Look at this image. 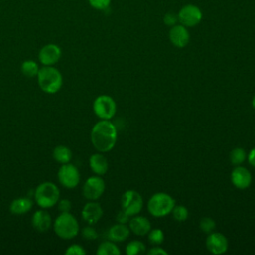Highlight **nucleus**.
Returning a JSON list of instances; mask_svg holds the SVG:
<instances>
[{
  "label": "nucleus",
  "mask_w": 255,
  "mask_h": 255,
  "mask_svg": "<svg viewBox=\"0 0 255 255\" xmlns=\"http://www.w3.org/2000/svg\"><path fill=\"white\" fill-rule=\"evenodd\" d=\"M246 157H247L246 152L242 147L233 148L230 152V155H229L230 161L233 165H240L241 163L244 162Z\"/></svg>",
  "instance_id": "obj_25"
},
{
  "label": "nucleus",
  "mask_w": 255,
  "mask_h": 255,
  "mask_svg": "<svg viewBox=\"0 0 255 255\" xmlns=\"http://www.w3.org/2000/svg\"><path fill=\"white\" fill-rule=\"evenodd\" d=\"M106 189L104 179L100 175L89 177L83 186V195L88 200L99 199Z\"/></svg>",
  "instance_id": "obj_10"
},
{
  "label": "nucleus",
  "mask_w": 255,
  "mask_h": 255,
  "mask_svg": "<svg viewBox=\"0 0 255 255\" xmlns=\"http://www.w3.org/2000/svg\"><path fill=\"white\" fill-rule=\"evenodd\" d=\"M215 227H216V223L210 217H203V218H201V220L199 222L200 230L204 233H207V234L213 232Z\"/></svg>",
  "instance_id": "obj_28"
},
{
  "label": "nucleus",
  "mask_w": 255,
  "mask_h": 255,
  "mask_svg": "<svg viewBox=\"0 0 255 255\" xmlns=\"http://www.w3.org/2000/svg\"><path fill=\"white\" fill-rule=\"evenodd\" d=\"M32 226L38 232H46L52 226V218L50 214L43 208L34 212L31 219Z\"/></svg>",
  "instance_id": "obj_17"
},
{
  "label": "nucleus",
  "mask_w": 255,
  "mask_h": 255,
  "mask_svg": "<svg viewBox=\"0 0 255 255\" xmlns=\"http://www.w3.org/2000/svg\"><path fill=\"white\" fill-rule=\"evenodd\" d=\"M171 213L173 218L177 221H184L188 217V210L184 205H174Z\"/></svg>",
  "instance_id": "obj_27"
},
{
  "label": "nucleus",
  "mask_w": 255,
  "mask_h": 255,
  "mask_svg": "<svg viewBox=\"0 0 255 255\" xmlns=\"http://www.w3.org/2000/svg\"><path fill=\"white\" fill-rule=\"evenodd\" d=\"M178 21V17L176 14L172 13V12H168L164 15L163 17V22L166 26H169V27H172L174 26Z\"/></svg>",
  "instance_id": "obj_32"
},
{
  "label": "nucleus",
  "mask_w": 255,
  "mask_h": 255,
  "mask_svg": "<svg viewBox=\"0 0 255 255\" xmlns=\"http://www.w3.org/2000/svg\"><path fill=\"white\" fill-rule=\"evenodd\" d=\"M129 233L128 226L124 223H117L109 229L108 237L114 242H123L129 236Z\"/></svg>",
  "instance_id": "obj_19"
},
{
  "label": "nucleus",
  "mask_w": 255,
  "mask_h": 255,
  "mask_svg": "<svg viewBox=\"0 0 255 255\" xmlns=\"http://www.w3.org/2000/svg\"><path fill=\"white\" fill-rule=\"evenodd\" d=\"M37 204L44 209L55 206L60 199V190L58 186L51 181L40 183L34 192Z\"/></svg>",
  "instance_id": "obj_4"
},
{
  "label": "nucleus",
  "mask_w": 255,
  "mask_h": 255,
  "mask_svg": "<svg viewBox=\"0 0 255 255\" xmlns=\"http://www.w3.org/2000/svg\"><path fill=\"white\" fill-rule=\"evenodd\" d=\"M129 217H130V216H129L128 214H127L124 210H121V211L117 214L116 219H117V221H118L119 223H124V224H126L127 222H128Z\"/></svg>",
  "instance_id": "obj_34"
},
{
  "label": "nucleus",
  "mask_w": 255,
  "mask_h": 255,
  "mask_svg": "<svg viewBox=\"0 0 255 255\" xmlns=\"http://www.w3.org/2000/svg\"><path fill=\"white\" fill-rule=\"evenodd\" d=\"M54 231L62 239H72L76 237L80 231L77 218L71 212H61L53 223Z\"/></svg>",
  "instance_id": "obj_3"
},
{
  "label": "nucleus",
  "mask_w": 255,
  "mask_h": 255,
  "mask_svg": "<svg viewBox=\"0 0 255 255\" xmlns=\"http://www.w3.org/2000/svg\"><path fill=\"white\" fill-rule=\"evenodd\" d=\"M118 130L110 120H101L95 124L91 131L93 146L100 152L112 150L117 142Z\"/></svg>",
  "instance_id": "obj_1"
},
{
  "label": "nucleus",
  "mask_w": 255,
  "mask_h": 255,
  "mask_svg": "<svg viewBox=\"0 0 255 255\" xmlns=\"http://www.w3.org/2000/svg\"><path fill=\"white\" fill-rule=\"evenodd\" d=\"M177 17L181 25L189 28L198 25L201 22L203 15L199 7L193 4H186L181 7L177 14Z\"/></svg>",
  "instance_id": "obj_8"
},
{
  "label": "nucleus",
  "mask_w": 255,
  "mask_h": 255,
  "mask_svg": "<svg viewBox=\"0 0 255 255\" xmlns=\"http://www.w3.org/2000/svg\"><path fill=\"white\" fill-rule=\"evenodd\" d=\"M72 208V202L69 199H59L58 201V209L60 212H70Z\"/></svg>",
  "instance_id": "obj_33"
},
{
  "label": "nucleus",
  "mask_w": 255,
  "mask_h": 255,
  "mask_svg": "<svg viewBox=\"0 0 255 255\" xmlns=\"http://www.w3.org/2000/svg\"><path fill=\"white\" fill-rule=\"evenodd\" d=\"M37 81L40 89L47 94H55L63 86L62 74L54 66H43L40 68Z\"/></svg>",
  "instance_id": "obj_2"
},
{
  "label": "nucleus",
  "mask_w": 255,
  "mask_h": 255,
  "mask_svg": "<svg viewBox=\"0 0 255 255\" xmlns=\"http://www.w3.org/2000/svg\"><path fill=\"white\" fill-rule=\"evenodd\" d=\"M252 181V175L251 172L241 165H237L233 168L231 171V182L232 184L239 188V189H245L249 187Z\"/></svg>",
  "instance_id": "obj_15"
},
{
  "label": "nucleus",
  "mask_w": 255,
  "mask_h": 255,
  "mask_svg": "<svg viewBox=\"0 0 255 255\" xmlns=\"http://www.w3.org/2000/svg\"><path fill=\"white\" fill-rule=\"evenodd\" d=\"M79 169L72 163H65L59 168V182L66 188H75L80 182Z\"/></svg>",
  "instance_id": "obj_9"
},
{
  "label": "nucleus",
  "mask_w": 255,
  "mask_h": 255,
  "mask_svg": "<svg viewBox=\"0 0 255 255\" xmlns=\"http://www.w3.org/2000/svg\"><path fill=\"white\" fill-rule=\"evenodd\" d=\"M65 254L66 255H85L86 250L84 249L83 246L79 244H72L66 249Z\"/></svg>",
  "instance_id": "obj_30"
},
{
  "label": "nucleus",
  "mask_w": 255,
  "mask_h": 255,
  "mask_svg": "<svg viewBox=\"0 0 255 255\" xmlns=\"http://www.w3.org/2000/svg\"><path fill=\"white\" fill-rule=\"evenodd\" d=\"M247 159H248L249 164H250L251 166L255 167V147H253V148L249 151V153H248V155H247Z\"/></svg>",
  "instance_id": "obj_36"
},
{
  "label": "nucleus",
  "mask_w": 255,
  "mask_h": 255,
  "mask_svg": "<svg viewBox=\"0 0 255 255\" xmlns=\"http://www.w3.org/2000/svg\"><path fill=\"white\" fill-rule=\"evenodd\" d=\"M89 164L92 171L97 175H104L109 168V163L106 156L102 153H94L90 156Z\"/></svg>",
  "instance_id": "obj_18"
},
{
  "label": "nucleus",
  "mask_w": 255,
  "mask_h": 255,
  "mask_svg": "<svg viewBox=\"0 0 255 255\" xmlns=\"http://www.w3.org/2000/svg\"><path fill=\"white\" fill-rule=\"evenodd\" d=\"M32 206L33 202L29 197H19L11 202L10 211L15 215H21L30 211Z\"/></svg>",
  "instance_id": "obj_20"
},
{
  "label": "nucleus",
  "mask_w": 255,
  "mask_h": 255,
  "mask_svg": "<svg viewBox=\"0 0 255 255\" xmlns=\"http://www.w3.org/2000/svg\"><path fill=\"white\" fill-rule=\"evenodd\" d=\"M175 205L173 197L165 192L154 193L147 202V210L154 217H164L171 213Z\"/></svg>",
  "instance_id": "obj_5"
},
{
  "label": "nucleus",
  "mask_w": 255,
  "mask_h": 255,
  "mask_svg": "<svg viewBox=\"0 0 255 255\" xmlns=\"http://www.w3.org/2000/svg\"><path fill=\"white\" fill-rule=\"evenodd\" d=\"M93 111L101 120H111L116 115L117 104L112 97L101 95L95 99Z\"/></svg>",
  "instance_id": "obj_6"
},
{
  "label": "nucleus",
  "mask_w": 255,
  "mask_h": 255,
  "mask_svg": "<svg viewBox=\"0 0 255 255\" xmlns=\"http://www.w3.org/2000/svg\"><path fill=\"white\" fill-rule=\"evenodd\" d=\"M82 236L86 239V240H95L98 238V233L96 231V229L92 226H86L82 229Z\"/></svg>",
  "instance_id": "obj_29"
},
{
  "label": "nucleus",
  "mask_w": 255,
  "mask_h": 255,
  "mask_svg": "<svg viewBox=\"0 0 255 255\" xmlns=\"http://www.w3.org/2000/svg\"><path fill=\"white\" fill-rule=\"evenodd\" d=\"M62 56L61 48L56 44H47L39 51V61L43 66H54Z\"/></svg>",
  "instance_id": "obj_11"
},
{
  "label": "nucleus",
  "mask_w": 255,
  "mask_h": 255,
  "mask_svg": "<svg viewBox=\"0 0 255 255\" xmlns=\"http://www.w3.org/2000/svg\"><path fill=\"white\" fill-rule=\"evenodd\" d=\"M168 38L171 44L177 48H184L190 39L187 28L181 24H175L168 32Z\"/></svg>",
  "instance_id": "obj_13"
},
{
  "label": "nucleus",
  "mask_w": 255,
  "mask_h": 255,
  "mask_svg": "<svg viewBox=\"0 0 255 255\" xmlns=\"http://www.w3.org/2000/svg\"><path fill=\"white\" fill-rule=\"evenodd\" d=\"M252 107H253V109L255 110V96H254L253 99H252Z\"/></svg>",
  "instance_id": "obj_37"
},
{
  "label": "nucleus",
  "mask_w": 255,
  "mask_h": 255,
  "mask_svg": "<svg viewBox=\"0 0 255 255\" xmlns=\"http://www.w3.org/2000/svg\"><path fill=\"white\" fill-rule=\"evenodd\" d=\"M39 70H40L39 65L35 61H32V60L24 61L21 65L22 74L28 78L37 77Z\"/></svg>",
  "instance_id": "obj_23"
},
{
  "label": "nucleus",
  "mask_w": 255,
  "mask_h": 255,
  "mask_svg": "<svg viewBox=\"0 0 255 255\" xmlns=\"http://www.w3.org/2000/svg\"><path fill=\"white\" fill-rule=\"evenodd\" d=\"M98 255H120L121 250L112 240L102 242L97 249Z\"/></svg>",
  "instance_id": "obj_22"
},
{
  "label": "nucleus",
  "mask_w": 255,
  "mask_h": 255,
  "mask_svg": "<svg viewBox=\"0 0 255 255\" xmlns=\"http://www.w3.org/2000/svg\"><path fill=\"white\" fill-rule=\"evenodd\" d=\"M88 1H89V4L94 9L105 10V9H107L110 6L112 0H88Z\"/></svg>",
  "instance_id": "obj_31"
},
{
  "label": "nucleus",
  "mask_w": 255,
  "mask_h": 255,
  "mask_svg": "<svg viewBox=\"0 0 255 255\" xmlns=\"http://www.w3.org/2000/svg\"><path fill=\"white\" fill-rule=\"evenodd\" d=\"M53 158L61 164L69 163L72 159V151L68 146L58 145L53 150Z\"/></svg>",
  "instance_id": "obj_21"
},
{
  "label": "nucleus",
  "mask_w": 255,
  "mask_h": 255,
  "mask_svg": "<svg viewBox=\"0 0 255 255\" xmlns=\"http://www.w3.org/2000/svg\"><path fill=\"white\" fill-rule=\"evenodd\" d=\"M128 228L133 234L144 236L150 231L151 224L146 217L136 214L131 216V218L128 220Z\"/></svg>",
  "instance_id": "obj_16"
},
{
  "label": "nucleus",
  "mask_w": 255,
  "mask_h": 255,
  "mask_svg": "<svg viewBox=\"0 0 255 255\" xmlns=\"http://www.w3.org/2000/svg\"><path fill=\"white\" fill-rule=\"evenodd\" d=\"M147 253L149 255H167V252L164 249H162L161 247H158V246L152 247L151 249H149L147 251Z\"/></svg>",
  "instance_id": "obj_35"
},
{
  "label": "nucleus",
  "mask_w": 255,
  "mask_h": 255,
  "mask_svg": "<svg viewBox=\"0 0 255 255\" xmlns=\"http://www.w3.org/2000/svg\"><path fill=\"white\" fill-rule=\"evenodd\" d=\"M103 213L104 211L101 204L96 200H89L82 209V217L90 225L97 223L102 218Z\"/></svg>",
  "instance_id": "obj_14"
},
{
  "label": "nucleus",
  "mask_w": 255,
  "mask_h": 255,
  "mask_svg": "<svg viewBox=\"0 0 255 255\" xmlns=\"http://www.w3.org/2000/svg\"><path fill=\"white\" fill-rule=\"evenodd\" d=\"M145 252V245L138 240H132L128 242L126 247V253L128 255H137Z\"/></svg>",
  "instance_id": "obj_24"
},
{
  "label": "nucleus",
  "mask_w": 255,
  "mask_h": 255,
  "mask_svg": "<svg viewBox=\"0 0 255 255\" xmlns=\"http://www.w3.org/2000/svg\"><path fill=\"white\" fill-rule=\"evenodd\" d=\"M148 235V241L153 245H159L164 240V234L161 229L154 228L150 229V231L147 233Z\"/></svg>",
  "instance_id": "obj_26"
},
{
  "label": "nucleus",
  "mask_w": 255,
  "mask_h": 255,
  "mask_svg": "<svg viewBox=\"0 0 255 255\" xmlns=\"http://www.w3.org/2000/svg\"><path fill=\"white\" fill-rule=\"evenodd\" d=\"M206 248L207 250L215 255L223 254L228 249V240L220 232H211L206 238Z\"/></svg>",
  "instance_id": "obj_12"
},
{
  "label": "nucleus",
  "mask_w": 255,
  "mask_h": 255,
  "mask_svg": "<svg viewBox=\"0 0 255 255\" xmlns=\"http://www.w3.org/2000/svg\"><path fill=\"white\" fill-rule=\"evenodd\" d=\"M122 210H124L129 216L138 214L143 207L142 196L135 190H127L121 199Z\"/></svg>",
  "instance_id": "obj_7"
}]
</instances>
